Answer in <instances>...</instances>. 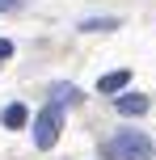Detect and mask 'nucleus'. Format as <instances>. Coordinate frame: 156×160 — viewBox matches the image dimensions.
Instances as JSON below:
<instances>
[{
    "label": "nucleus",
    "instance_id": "nucleus-4",
    "mask_svg": "<svg viewBox=\"0 0 156 160\" xmlns=\"http://www.w3.org/2000/svg\"><path fill=\"white\" fill-rule=\"evenodd\" d=\"M118 25H123V17H84L80 30L84 34H110V30H118Z\"/></svg>",
    "mask_w": 156,
    "mask_h": 160
},
{
    "label": "nucleus",
    "instance_id": "nucleus-8",
    "mask_svg": "<svg viewBox=\"0 0 156 160\" xmlns=\"http://www.w3.org/2000/svg\"><path fill=\"white\" fill-rule=\"evenodd\" d=\"M17 8H25V0H0V13H17Z\"/></svg>",
    "mask_w": 156,
    "mask_h": 160
},
{
    "label": "nucleus",
    "instance_id": "nucleus-3",
    "mask_svg": "<svg viewBox=\"0 0 156 160\" xmlns=\"http://www.w3.org/2000/svg\"><path fill=\"white\" fill-rule=\"evenodd\" d=\"M114 105H118V114H135V118H139V114H148V105H152V101H148L143 93H123Z\"/></svg>",
    "mask_w": 156,
    "mask_h": 160
},
{
    "label": "nucleus",
    "instance_id": "nucleus-7",
    "mask_svg": "<svg viewBox=\"0 0 156 160\" xmlns=\"http://www.w3.org/2000/svg\"><path fill=\"white\" fill-rule=\"evenodd\" d=\"M51 97H55V105H63V101H80V93H76L72 84H55V88H51Z\"/></svg>",
    "mask_w": 156,
    "mask_h": 160
},
{
    "label": "nucleus",
    "instance_id": "nucleus-6",
    "mask_svg": "<svg viewBox=\"0 0 156 160\" xmlns=\"http://www.w3.org/2000/svg\"><path fill=\"white\" fill-rule=\"evenodd\" d=\"M25 122H30V110H25L21 101H13V105L4 110V127H8V131H21Z\"/></svg>",
    "mask_w": 156,
    "mask_h": 160
},
{
    "label": "nucleus",
    "instance_id": "nucleus-5",
    "mask_svg": "<svg viewBox=\"0 0 156 160\" xmlns=\"http://www.w3.org/2000/svg\"><path fill=\"white\" fill-rule=\"evenodd\" d=\"M127 80H131V72H127V68H123V72H110V76L97 80V93H123Z\"/></svg>",
    "mask_w": 156,
    "mask_h": 160
},
{
    "label": "nucleus",
    "instance_id": "nucleus-9",
    "mask_svg": "<svg viewBox=\"0 0 156 160\" xmlns=\"http://www.w3.org/2000/svg\"><path fill=\"white\" fill-rule=\"evenodd\" d=\"M0 59H13V42L8 38H0Z\"/></svg>",
    "mask_w": 156,
    "mask_h": 160
},
{
    "label": "nucleus",
    "instance_id": "nucleus-2",
    "mask_svg": "<svg viewBox=\"0 0 156 160\" xmlns=\"http://www.w3.org/2000/svg\"><path fill=\"white\" fill-rule=\"evenodd\" d=\"M55 139H59V105L51 101L47 110L34 118V148L47 152V148H55Z\"/></svg>",
    "mask_w": 156,
    "mask_h": 160
},
{
    "label": "nucleus",
    "instance_id": "nucleus-1",
    "mask_svg": "<svg viewBox=\"0 0 156 160\" xmlns=\"http://www.w3.org/2000/svg\"><path fill=\"white\" fill-rule=\"evenodd\" d=\"M114 152L123 156V160H152V156H156V148H152V139L143 135V131H118Z\"/></svg>",
    "mask_w": 156,
    "mask_h": 160
}]
</instances>
